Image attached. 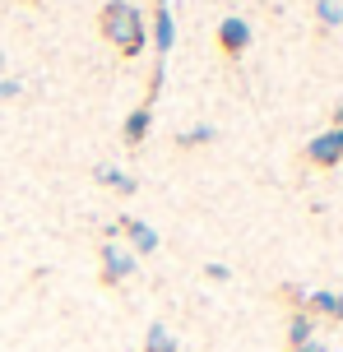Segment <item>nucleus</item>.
Segmentation results:
<instances>
[{
  "instance_id": "obj_4",
  "label": "nucleus",
  "mask_w": 343,
  "mask_h": 352,
  "mask_svg": "<svg viewBox=\"0 0 343 352\" xmlns=\"http://www.w3.org/2000/svg\"><path fill=\"white\" fill-rule=\"evenodd\" d=\"M218 47H223V56H241L246 47H251V23L241 14H228L223 23H218Z\"/></svg>"
},
{
  "instance_id": "obj_13",
  "label": "nucleus",
  "mask_w": 343,
  "mask_h": 352,
  "mask_svg": "<svg viewBox=\"0 0 343 352\" xmlns=\"http://www.w3.org/2000/svg\"><path fill=\"white\" fill-rule=\"evenodd\" d=\"M316 19H320V28H339V23H343V5L320 0V5H316Z\"/></svg>"
},
{
  "instance_id": "obj_16",
  "label": "nucleus",
  "mask_w": 343,
  "mask_h": 352,
  "mask_svg": "<svg viewBox=\"0 0 343 352\" xmlns=\"http://www.w3.org/2000/svg\"><path fill=\"white\" fill-rule=\"evenodd\" d=\"M292 352H329L325 343H316V338H311V343H302V348H292Z\"/></svg>"
},
{
  "instance_id": "obj_10",
  "label": "nucleus",
  "mask_w": 343,
  "mask_h": 352,
  "mask_svg": "<svg viewBox=\"0 0 343 352\" xmlns=\"http://www.w3.org/2000/svg\"><path fill=\"white\" fill-rule=\"evenodd\" d=\"M148 125H153V111H148V107H140V111H130V116H126V144H144Z\"/></svg>"
},
{
  "instance_id": "obj_19",
  "label": "nucleus",
  "mask_w": 343,
  "mask_h": 352,
  "mask_svg": "<svg viewBox=\"0 0 343 352\" xmlns=\"http://www.w3.org/2000/svg\"><path fill=\"white\" fill-rule=\"evenodd\" d=\"M33 5H37V0H33Z\"/></svg>"
},
{
  "instance_id": "obj_3",
  "label": "nucleus",
  "mask_w": 343,
  "mask_h": 352,
  "mask_svg": "<svg viewBox=\"0 0 343 352\" xmlns=\"http://www.w3.org/2000/svg\"><path fill=\"white\" fill-rule=\"evenodd\" d=\"M307 158L316 162V167H334V162H343V130L339 125H329L325 135H316V140L307 144Z\"/></svg>"
},
{
  "instance_id": "obj_9",
  "label": "nucleus",
  "mask_w": 343,
  "mask_h": 352,
  "mask_svg": "<svg viewBox=\"0 0 343 352\" xmlns=\"http://www.w3.org/2000/svg\"><path fill=\"white\" fill-rule=\"evenodd\" d=\"M98 181H102V186H116V190L121 195H130V190H140V181H135V176L130 172H121V167H111V162H102V167H98Z\"/></svg>"
},
{
  "instance_id": "obj_18",
  "label": "nucleus",
  "mask_w": 343,
  "mask_h": 352,
  "mask_svg": "<svg viewBox=\"0 0 343 352\" xmlns=\"http://www.w3.org/2000/svg\"><path fill=\"white\" fill-rule=\"evenodd\" d=\"M158 5H172V0H158Z\"/></svg>"
},
{
  "instance_id": "obj_2",
  "label": "nucleus",
  "mask_w": 343,
  "mask_h": 352,
  "mask_svg": "<svg viewBox=\"0 0 343 352\" xmlns=\"http://www.w3.org/2000/svg\"><path fill=\"white\" fill-rule=\"evenodd\" d=\"M135 269H140L135 250L116 246V241H102V283H126Z\"/></svg>"
},
{
  "instance_id": "obj_8",
  "label": "nucleus",
  "mask_w": 343,
  "mask_h": 352,
  "mask_svg": "<svg viewBox=\"0 0 343 352\" xmlns=\"http://www.w3.org/2000/svg\"><path fill=\"white\" fill-rule=\"evenodd\" d=\"M311 338H316V316H311V311H292L288 343H292V348H302V343H311Z\"/></svg>"
},
{
  "instance_id": "obj_5",
  "label": "nucleus",
  "mask_w": 343,
  "mask_h": 352,
  "mask_svg": "<svg viewBox=\"0 0 343 352\" xmlns=\"http://www.w3.org/2000/svg\"><path fill=\"white\" fill-rule=\"evenodd\" d=\"M116 228H121V232L130 236V246H135V260H140V255H153V250H158V232L148 228V223H140V218H121Z\"/></svg>"
},
{
  "instance_id": "obj_7",
  "label": "nucleus",
  "mask_w": 343,
  "mask_h": 352,
  "mask_svg": "<svg viewBox=\"0 0 343 352\" xmlns=\"http://www.w3.org/2000/svg\"><path fill=\"white\" fill-rule=\"evenodd\" d=\"M302 311H311V316H329V320H343V292H311Z\"/></svg>"
},
{
  "instance_id": "obj_6",
  "label": "nucleus",
  "mask_w": 343,
  "mask_h": 352,
  "mask_svg": "<svg viewBox=\"0 0 343 352\" xmlns=\"http://www.w3.org/2000/svg\"><path fill=\"white\" fill-rule=\"evenodd\" d=\"M153 47H158V56H167L172 47H177V23H172V5H158V10H153Z\"/></svg>"
},
{
  "instance_id": "obj_14",
  "label": "nucleus",
  "mask_w": 343,
  "mask_h": 352,
  "mask_svg": "<svg viewBox=\"0 0 343 352\" xmlns=\"http://www.w3.org/2000/svg\"><path fill=\"white\" fill-rule=\"evenodd\" d=\"M19 93H23L19 79H0V98H19Z\"/></svg>"
},
{
  "instance_id": "obj_1",
  "label": "nucleus",
  "mask_w": 343,
  "mask_h": 352,
  "mask_svg": "<svg viewBox=\"0 0 343 352\" xmlns=\"http://www.w3.org/2000/svg\"><path fill=\"white\" fill-rule=\"evenodd\" d=\"M98 28H102V37H107L111 47H121V56H140L144 52V14L135 10V5H126V0H111V5H102V14H98Z\"/></svg>"
},
{
  "instance_id": "obj_15",
  "label": "nucleus",
  "mask_w": 343,
  "mask_h": 352,
  "mask_svg": "<svg viewBox=\"0 0 343 352\" xmlns=\"http://www.w3.org/2000/svg\"><path fill=\"white\" fill-rule=\"evenodd\" d=\"M204 274H209V278H214V283H223V278H228V264H209Z\"/></svg>"
},
{
  "instance_id": "obj_11",
  "label": "nucleus",
  "mask_w": 343,
  "mask_h": 352,
  "mask_svg": "<svg viewBox=\"0 0 343 352\" xmlns=\"http://www.w3.org/2000/svg\"><path fill=\"white\" fill-rule=\"evenodd\" d=\"M214 140H218L214 125H190V130H181V135H177L181 148H199V144H214Z\"/></svg>"
},
{
  "instance_id": "obj_17",
  "label": "nucleus",
  "mask_w": 343,
  "mask_h": 352,
  "mask_svg": "<svg viewBox=\"0 0 343 352\" xmlns=\"http://www.w3.org/2000/svg\"><path fill=\"white\" fill-rule=\"evenodd\" d=\"M0 70H5V52H0Z\"/></svg>"
},
{
  "instance_id": "obj_12",
  "label": "nucleus",
  "mask_w": 343,
  "mask_h": 352,
  "mask_svg": "<svg viewBox=\"0 0 343 352\" xmlns=\"http://www.w3.org/2000/svg\"><path fill=\"white\" fill-rule=\"evenodd\" d=\"M144 352H177V338L167 334L163 324H148V338H144Z\"/></svg>"
}]
</instances>
